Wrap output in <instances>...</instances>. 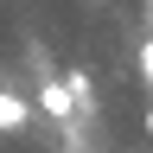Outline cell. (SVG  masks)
<instances>
[{
	"instance_id": "obj_1",
	"label": "cell",
	"mask_w": 153,
	"mask_h": 153,
	"mask_svg": "<svg viewBox=\"0 0 153 153\" xmlns=\"http://www.w3.org/2000/svg\"><path fill=\"white\" fill-rule=\"evenodd\" d=\"M26 121H32V102L13 96V89H0V134H19Z\"/></svg>"
},
{
	"instance_id": "obj_4",
	"label": "cell",
	"mask_w": 153,
	"mask_h": 153,
	"mask_svg": "<svg viewBox=\"0 0 153 153\" xmlns=\"http://www.w3.org/2000/svg\"><path fill=\"white\" fill-rule=\"evenodd\" d=\"M147 134H153V102H147Z\"/></svg>"
},
{
	"instance_id": "obj_2",
	"label": "cell",
	"mask_w": 153,
	"mask_h": 153,
	"mask_svg": "<svg viewBox=\"0 0 153 153\" xmlns=\"http://www.w3.org/2000/svg\"><path fill=\"white\" fill-rule=\"evenodd\" d=\"M38 108H45L51 121H70V115H76V102H70L64 83H45V89H38Z\"/></svg>"
},
{
	"instance_id": "obj_3",
	"label": "cell",
	"mask_w": 153,
	"mask_h": 153,
	"mask_svg": "<svg viewBox=\"0 0 153 153\" xmlns=\"http://www.w3.org/2000/svg\"><path fill=\"white\" fill-rule=\"evenodd\" d=\"M140 70H147V83H153V38L140 45Z\"/></svg>"
}]
</instances>
